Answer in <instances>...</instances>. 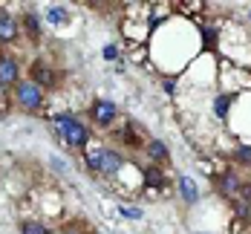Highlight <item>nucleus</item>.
Returning a JSON list of instances; mask_svg holds the SVG:
<instances>
[{
    "label": "nucleus",
    "mask_w": 251,
    "mask_h": 234,
    "mask_svg": "<svg viewBox=\"0 0 251 234\" xmlns=\"http://www.w3.org/2000/svg\"><path fill=\"white\" fill-rule=\"evenodd\" d=\"M52 128L58 133V139L67 145V148H75V151H84L90 145V128L84 122H78L73 113H61L52 119Z\"/></svg>",
    "instance_id": "1"
},
{
    "label": "nucleus",
    "mask_w": 251,
    "mask_h": 234,
    "mask_svg": "<svg viewBox=\"0 0 251 234\" xmlns=\"http://www.w3.org/2000/svg\"><path fill=\"white\" fill-rule=\"evenodd\" d=\"M15 104L26 110V113H35L44 107V87H38L35 81H21L15 87Z\"/></svg>",
    "instance_id": "2"
},
{
    "label": "nucleus",
    "mask_w": 251,
    "mask_h": 234,
    "mask_svg": "<svg viewBox=\"0 0 251 234\" xmlns=\"http://www.w3.org/2000/svg\"><path fill=\"white\" fill-rule=\"evenodd\" d=\"M90 116H93L96 128H110L116 122L119 110H116V104L110 102V99H96V102L90 104Z\"/></svg>",
    "instance_id": "3"
},
{
    "label": "nucleus",
    "mask_w": 251,
    "mask_h": 234,
    "mask_svg": "<svg viewBox=\"0 0 251 234\" xmlns=\"http://www.w3.org/2000/svg\"><path fill=\"white\" fill-rule=\"evenodd\" d=\"M21 84V64L15 55H3L0 58V87H18Z\"/></svg>",
    "instance_id": "4"
},
{
    "label": "nucleus",
    "mask_w": 251,
    "mask_h": 234,
    "mask_svg": "<svg viewBox=\"0 0 251 234\" xmlns=\"http://www.w3.org/2000/svg\"><path fill=\"white\" fill-rule=\"evenodd\" d=\"M122 168H125V156L119 154V151H110V148H104L101 162H99V174H119Z\"/></svg>",
    "instance_id": "5"
},
{
    "label": "nucleus",
    "mask_w": 251,
    "mask_h": 234,
    "mask_svg": "<svg viewBox=\"0 0 251 234\" xmlns=\"http://www.w3.org/2000/svg\"><path fill=\"white\" fill-rule=\"evenodd\" d=\"M18 35H21V24L9 12H0V44H12Z\"/></svg>",
    "instance_id": "6"
},
{
    "label": "nucleus",
    "mask_w": 251,
    "mask_h": 234,
    "mask_svg": "<svg viewBox=\"0 0 251 234\" xmlns=\"http://www.w3.org/2000/svg\"><path fill=\"white\" fill-rule=\"evenodd\" d=\"M179 194H182V200H185L188 206H194V203L200 200V191H197V182L191 180V177H182V180H179Z\"/></svg>",
    "instance_id": "7"
},
{
    "label": "nucleus",
    "mask_w": 251,
    "mask_h": 234,
    "mask_svg": "<svg viewBox=\"0 0 251 234\" xmlns=\"http://www.w3.org/2000/svg\"><path fill=\"white\" fill-rule=\"evenodd\" d=\"M101 154H104V148H101V145H93V142L84 148V162H87V168H90V171H96V174H99Z\"/></svg>",
    "instance_id": "8"
},
{
    "label": "nucleus",
    "mask_w": 251,
    "mask_h": 234,
    "mask_svg": "<svg viewBox=\"0 0 251 234\" xmlns=\"http://www.w3.org/2000/svg\"><path fill=\"white\" fill-rule=\"evenodd\" d=\"M240 188H243V182L237 180L234 171H226V174L220 177V191H223V194H240Z\"/></svg>",
    "instance_id": "9"
},
{
    "label": "nucleus",
    "mask_w": 251,
    "mask_h": 234,
    "mask_svg": "<svg viewBox=\"0 0 251 234\" xmlns=\"http://www.w3.org/2000/svg\"><path fill=\"white\" fill-rule=\"evenodd\" d=\"M47 21H50V24H55V26L67 24V21H70V9L55 3V6H50V9H47Z\"/></svg>",
    "instance_id": "10"
},
{
    "label": "nucleus",
    "mask_w": 251,
    "mask_h": 234,
    "mask_svg": "<svg viewBox=\"0 0 251 234\" xmlns=\"http://www.w3.org/2000/svg\"><path fill=\"white\" fill-rule=\"evenodd\" d=\"M21 234H52L44 223H38V220H24L21 223Z\"/></svg>",
    "instance_id": "11"
},
{
    "label": "nucleus",
    "mask_w": 251,
    "mask_h": 234,
    "mask_svg": "<svg viewBox=\"0 0 251 234\" xmlns=\"http://www.w3.org/2000/svg\"><path fill=\"white\" fill-rule=\"evenodd\" d=\"M148 154H151V159L162 162V159H168V148H165V142L153 139V142H148Z\"/></svg>",
    "instance_id": "12"
},
{
    "label": "nucleus",
    "mask_w": 251,
    "mask_h": 234,
    "mask_svg": "<svg viewBox=\"0 0 251 234\" xmlns=\"http://www.w3.org/2000/svg\"><path fill=\"white\" fill-rule=\"evenodd\" d=\"M234 156H237V162H240V165H249V168H251V145H240Z\"/></svg>",
    "instance_id": "13"
},
{
    "label": "nucleus",
    "mask_w": 251,
    "mask_h": 234,
    "mask_svg": "<svg viewBox=\"0 0 251 234\" xmlns=\"http://www.w3.org/2000/svg\"><path fill=\"white\" fill-rule=\"evenodd\" d=\"M35 84H38V87H41V84H44V87H50V84H52V73L38 67V70H35Z\"/></svg>",
    "instance_id": "14"
},
{
    "label": "nucleus",
    "mask_w": 251,
    "mask_h": 234,
    "mask_svg": "<svg viewBox=\"0 0 251 234\" xmlns=\"http://www.w3.org/2000/svg\"><path fill=\"white\" fill-rule=\"evenodd\" d=\"M122 211V217H127V220H142V208H133V206H122L119 208Z\"/></svg>",
    "instance_id": "15"
},
{
    "label": "nucleus",
    "mask_w": 251,
    "mask_h": 234,
    "mask_svg": "<svg viewBox=\"0 0 251 234\" xmlns=\"http://www.w3.org/2000/svg\"><path fill=\"white\" fill-rule=\"evenodd\" d=\"M162 174H159V171H156V168H148V185H151V188H156V185H159V188H162Z\"/></svg>",
    "instance_id": "16"
},
{
    "label": "nucleus",
    "mask_w": 251,
    "mask_h": 234,
    "mask_svg": "<svg viewBox=\"0 0 251 234\" xmlns=\"http://www.w3.org/2000/svg\"><path fill=\"white\" fill-rule=\"evenodd\" d=\"M26 26H29V32H32V35H38V32H41V29H38V18H35V15H26Z\"/></svg>",
    "instance_id": "17"
},
{
    "label": "nucleus",
    "mask_w": 251,
    "mask_h": 234,
    "mask_svg": "<svg viewBox=\"0 0 251 234\" xmlns=\"http://www.w3.org/2000/svg\"><path fill=\"white\" fill-rule=\"evenodd\" d=\"M104 58H107V61H116V58H119V47H113V44L104 47Z\"/></svg>",
    "instance_id": "18"
},
{
    "label": "nucleus",
    "mask_w": 251,
    "mask_h": 234,
    "mask_svg": "<svg viewBox=\"0 0 251 234\" xmlns=\"http://www.w3.org/2000/svg\"><path fill=\"white\" fill-rule=\"evenodd\" d=\"M217 113H220V116H226V113H228V99H226V96H220V99H217Z\"/></svg>",
    "instance_id": "19"
},
{
    "label": "nucleus",
    "mask_w": 251,
    "mask_h": 234,
    "mask_svg": "<svg viewBox=\"0 0 251 234\" xmlns=\"http://www.w3.org/2000/svg\"><path fill=\"white\" fill-rule=\"evenodd\" d=\"M240 194H243V200H246V203H251V185H243V188H240Z\"/></svg>",
    "instance_id": "20"
}]
</instances>
